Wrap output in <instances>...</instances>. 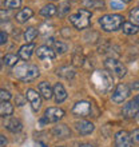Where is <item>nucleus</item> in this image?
I'll return each mask as SVG.
<instances>
[{
  "label": "nucleus",
  "mask_w": 139,
  "mask_h": 147,
  "mask_svg": "<svg viewBox=\"0 0 139 147\" xmlns=\"http://www.w3.org/2000/svg\"><path fill=\"white\" fill-rule=\"evenodd\" d=\"M11 18L9 12L5 11V9H0V22H8Z\"/></svg>",
  "instance_id": "obj_33"
},
{
  "label": "nucleus",
  "mask_w": 139,
  "mask_h": 147,
  "mask_svg": "<svg viewBox=\"0 0 139 147\" xmlns=\"http://www.w3.org/2000/svg\"><path fill=\"white\" fill-rule=\"evenodd\" d=\"M54 96H55V102L56 103H62V102H64L67 99V91L63 87V84L56 83L54 86Z\"/></svg>",
  "instance_id": "obj_17"
},
{
  "label": "nucleus",
  "mask_w": 139,
  "mask_h": 147,
  "mask_svg": "<svg viewBox=\"0 0 139 147\" xmlns=\"http://www.w3.org/2000/svg\"><path fill=\"white\" fill-rule=\"evenodd\" d=\"M128 96H130V87L124 83H119L115 87V90L112 91L111 99L115 103H123Z\"/></svg>",
  "instance_id": "obj_6"
},
{
  "label": "nucleus",
  "mask_w": 139,
  "mask_h": 147,
  "mask_svg": "<svg viewBox=\"0 0 139 147\" xmlns=\"http://www.w3.org/2000/svg\"><path fill=\"white\" fill-rule=\"evenodd\" d=\"M130 19H131V23L139 26V7L132 8L130 11Z\"/></svg>",
  "instance_id": "obj_31"
},
{
  "label": "nucleus",
  "mask_w": 139,
  "mask_h": 147,
  "mask_svg": "<svg viewBox=\"0 0 139 147\" xmlns=\"http://www.w3.org/2000/svg\"><path fill=\"white\" fill-rule=\"evenodd\" d=\"M51 40V44L54 46V51L55 52H58V54H64L67 50H68V47H67L66 43L63 42H54V39H50Z\"/></svg>",
  "instance_id": "obj_27"
},
{
  "label": "nucleus",
  "mask_w": 139,
  "mask_h": 147,
  "mask_svg": "<svg viewBox=\"0 0 139 147\" xmlns=\"http://www.w3.org/2000/svg\"><path fill=\"white\" fill-rule=\"evenodd\" d=\"M36 55H38V58L42 59V60H52V59H55V56H56V52H55L50 46H40V47H38V50H36Z\"/></svg>",
  "instance_id": "obj_12"
},
{
  "label": "nucleus",
  "mask_w": 139,
  "mask_h": 147,
  "mask_svg": "<svg viewBox=\"0 0 139 147\" xmlns=\"http://www.w3.org/2000/svg\"><path fill=\"white\" fill-rule=\"evenodd\" d=\"M104 67L107 68L110 72H112L116 78H123L126 74H127V70L126 67L123 66V63H120L118 59L115 58H108L106 62H104Z\"/></svg>",
  "instance_id": "obj_5"
},
{
  "label": "nucleus",
  "mask_w": 139,
  "mask_h": 147,
  "mask_svg": "<svg viewBox=\"0 0 139 147\" xmlns=\"http://www.w3.org/2000/svg\"><path fill=\"white\" fill-rule=\"evenodd\" d=\"M39 94H40L44 99L50 100L51 98L54 96V88L50 86V83L42 82V83H39Z\"/></svg>",
  "instance_id": "obj_18"
},
{
  "label": "nucleus",
  "mask_w": 139,
  "mask_h": 147,
  "mask_svg": "<svg viewBox=\"0 0 139 147\" xmlns=\"http://www.w3.org/2000/svg\"><path fill=\"white\" fill-rule=\"evenodd\" d=\"M52 134L59 139H66L71 136V130L67 127V124H58L52 128Z\"/></svg>",
  "instance_id": "obj_15"
},
{
  "label": "nucleus",
  "mask_w": 139,
  "mask_h": 147,
  "mask_svg": "<svg viewBox=\"0 0 139 147\" xmlns=\"http://www.w3.org/2000/svg\"><path fill=\"white\" fill-rule=\"evenodd\" d=\"M56 74H58V76L64 78V79H72L75 76V70L71 66H63L56 70Z\"/></svg>",
  "instance_id": "obj_20"
},
{
  "label": "nucleus",
  "mask_w": 139,
  "mask_h": 147,
  "mask_svg": "<svg viewBox=\"0 0 139 147\" xmlns=\"http://www.w3.org/2000/svg\"><path fill=\"white\" fill-rule=\"evenodd\" d=\"M90 18H91V11L90 9H86V8H82L76 13H74L70 20L75 28L78 30H83V28L90 27Z\"/></svg>",
  "instance_id": "obj_3"
},
{
  "label": "nucleus",
  "mask_w": 139,
  "mask_h": 147,
  "mask_svg": "<svg viewBox=\"0 0 139 147\" xmlns=\"http://www.w3.org/2000/svg\"><path fill=\"white\" fill-rule=\"evenodd\" d=\"M82 3H83V5L86 7V9H88V8H96V9H103V7H104L103 0H83Z\"/></svg>",
  "instance_id": "obj_24"
},
{
  "label": "nucleus",
  "mask_w": 139,
  "mask_h": 147,
  "mask_svg": "<svg viewBox=\"0 0 139 147\" xmlns=\"http://www.w3.org/2000/svg\"><path fill=\"white\" fill-rule=\"evenodd\" d=\"M92 111V105L90 102H86V100H82V102H78L75 103V106L72 107V114L76 116H88Z\"/></svg>",
  "instance_id": "obj_8"
},
{
  "label": "nucleus",
  "mask_w": 139,
  "mask_h": 147,
  "mask_svg": "<svg viewBox=\"0 0 139 147\" xmlns=\"http://www.w3.org/2000/svg\"><path fill=\"white\" fill-rule=\"evenodd\" d=\"M130 135H131L132 142H134V143H136V144H139V128H135V130H134Z\"/></svg>",
  "instance_id": "obj_35"
},
{
  "label": "nucleus",
  "mask_w": 139,
  "mask_h": 147,
  "mask_svg": "<svg viewBox=\"0 0 139 147\" xmlns=\"http://www.w3.org/2000/svg\"><path fill=\"white\" fill-rule=\"evenodd\" d=\"M123 3H128V1H131V0H122Z\"/></svg>",
  "instance_id": "obj_41"
},
{
  "label": "nucleus",
  "mask_w": 139,
  "mask_h": 147,
  "mask_svg": "<svg viewBox=\"0 0 139 147\" xmlns=\"http://www.w3.org/2000/svg\"><path fill=\"white\" fill-rule=\"evenodd\" d=\"M84 62H86V59H84V56H83L80 52H75V54H74V56H72L74 66L80 67V66H83V64H84Z\"/></svg>",
  "instance_id": "obj_28"
},
{
  "label": "nucleus",
  "mask_w": 139,
  "mask_h": 147,
  "mask_svg": "<svg viewBox=\"0 0 139 147\" xmlns=\"http://www.w3.org/2000/svg\"><path fill=\"white\" fill-rule=\"evenodd\" d=\"M32 16H34V11H32L31 8L26 7V8H23V9H20V11L16 13V22L20 24H23V23H26L27 20L31 19Z\"/></svg>",
  "instance_id": "obj_19"
},
{
  "label": "nucleus",
  "mask_w": 139,
  "mask_h": 147,
  "mask_svg": "<svg viewBox=\"0 0 139 147\" xmlns=\"http://www.w3.org/2000/svg\"><path fill=\"white\" fill-rule=\"evenodd\" d=\"M13 112V106L9 102H1L0 103V116L3 118H9Z\"/></svg>",
  "instance_id": "obj_21"
},
{
  "label": "nucleus",
  "mask_w": 139,
  "mask_h": 147,
  "mask_svg": "<svg viewBox=\"0 0 139 147\" xmlns=\"http://www.w3.org/2000/svg\"><path fill=\"white\" fill-rule=\"evenodd\" d=\"M112 9H123L124 8V3H120V1H116V0H112L110 3Z\"/></svg>",
  "instance_id": "obj_34"
},
{
  "label": "nucleus",
  "mask_w": 139,
  "mask_h": 147,
  "mask_svg": "<svg viewBox=\"0 0 139 147\" xmlns=\"http://www.w3.org/2000/svg\"><path fill=\"white\" fill-rule=\"evenodd\" d=\"M64 116V111L58 107H50L44 111V116H43V122L46 123H55L60 120Z\"/></svg>",
  "instance_id": "obj_7"
},
{
  "label": "nucleus",
  "mask_w": 139,
  "mask_h": 147,
  "mask_svg": "<svg viewBox=\"0 0 139 147\" xmlns=\"http://www.w3.org/2000/svg\"><path fill=\"white\" fill-rule=\"evenodd\" d=\"M134 99H135V102H136V103H138V105H139V94H138V95H136L135 98H134Z\"/></svg>",
  "instance_id": "obj_40"
},
{
  "label": "nucleus",
  "mask_w": 139,
  "mask_h": 147,
  "mask_svg": "<svg viewBox=\"0 0 139 147\" xmlns=\"http://www.w3.org/2000/svg\"><path fill=\"white\" fill-rule=\"evenodd\" d=\"M58 13V9L55 7L54 4H47L40 9V15L44 16V18H52Z\"/></svg>",
  "instance_id": "obj_23"
},
{
  "label": "nucleus",
  "mask_w": 139,
  "mask_h": 147,
  "mask_svg": "<svg viewBox=\"0 0 139 147\" xmlns=\"http://www.w3.org/2000/svg\"><path fill=\"white\" fill-rule=\"evenodd\" d=\"M19 55H15V54H7V55H4V58H3V63L5 64V66H15L16 63L19 62Z\"/></svg>",
  "instance_id": "obj_25"
},
{
  "label": "nucleus",
  "mask_w": 139,
  "mask_h": 147,
  "mask_svg": "<svg viewBox=\"0 0 139 147\" xmlns=\"http://www.w3.org/2000/svg\"><path fill=\"white\" fill-rule=\"evenodd\" d=\"M115 147H132V139L131 135L124 130H120L115 134V139H114Z\"/></svg>",
  "instance_id": "obj_9"
},
{
  "label": "nucleus",
  "mask_w": 139,
  "mask_h": 147,
  "mask_svg": "<svg viewBox=\"0 0 139 147\" xmlns=\"http://www.w3.org/2000/svg\"><path fill=\"white\" fill-rule=\"evenodd\" d=\"M131 88L132 90H139V80L138 82H134L131 84Z\"/></svg>",
  "instance_id": "obj_38"
},
{
  "label": "nucleus",
  "mask_w": 139,
  "mask_h": 147,
  "mask_svg": "<svg viewBox=\"0 0 139 147\" xmlns=\"http://www.w3.org/2000/svg\"><path fill=\"white\" fill-rule=\"evenodd\" d=\"M4 127L11 132H19L23 128V123L18 118H11L9 116V118H7V119L4 120Z\"/></svg>",
  "instance_id": "obj_13"
},
{
  "label": "nucleus",
  "mask_w": 139,
  "mask_h": 147,
  "mask_svg": "<svg viewBox=\"0 0 139 147\" xmlns=\"http://www.w3.org/2000/svg\"><path fill=\"white\" fill-rule=\"evenodd\" d=\"M26 98L30 102V105H31L34 111H38L40 109V106H42V95L38 94V91H35L32 88H28L27 92H26Z\"/></svg>",
  "instance_id": "obj_11"
},
{
  "label": "nucleus",
  "mask_w": 139,
  "mask_h": 147,
  "mask_svg": "<svg viewBox=\"0 0 139 147\" xmlns=\"http://www.w3.org/2000/svg\"><path fill=\"white\" fill-rule=\"evenodd\" d=\"M122 31L126 35H135L139 31V26L131 23V22H124L123 26H122Z\"/></svg>",
  "instance_id": "obj_22"
},
{
  "label": "nucleus",
  "mask_w": 139,
  "mask_h": 147,
  "mask_svg": "<svg viewBox=\"0 0 139 147\" xmlns=\"http://www.w3.org/2000/svg\"><path fill=\"white\" fill-rule=\"evenodd\" d=\"M136 118H138V122H139V114H138V116H136Z\"/></svg>",
  "instance_id": "obj_42"
},
{
  "label": "nucleus",
  "mask_w": 139,
  "mask_h": 147,
  "mask_svg": "<svg viewBox=\"0 0 139 147\" xmlns=\"http://www.w3.org/2000/svg\"><path fill=\"white\" fill-rule=\"evenodd\" d=\"M22 5V0H4V7L7 9H16Z\"/></svg>",
  "instance_id": "obj_29"
},
{
  "label": "nucleus",
  "mask_w": 139,
  "mask_h": 147,
  "mask_svg": "<svg viewBox=\"0 0 139 147\" xmlns=\"http://www.w3.org/2000/svg\"><path fill=\"white\" fill-rule=\"evenodd\" d=\"M7 138H5V136L4 135H1V134H0V147H4L5 146V144H7Z\"/></svg>",
  "instance_id": "obj_37"
},
{
  "label": "nucleus",
  "mask_w": 139,
  "mask_h": 147,
  "mask_svg": "<svg viewBox=\"0 0 139 147\" xmlns=\"http://www.w3.org/2000/svg\"><path fill=\"white\" fill-rule=\"evenodd\" d=\"M91 83L92 86L95 87L96 91L99 92H107L110 91V88L112 87V75L108 71L103 70V71H95L92 74V76H91Z\"/></svg>",
  "instance_id": "obj_1"
},
{
  "label": "nucleus",
  "mask_w": 139,
  "mask_h": 147,
  "mask_svg": "<svg viewBox=\"0 0 139 147\" xmlns=\"http://www.w3.org/2000/svg\"><path fill=\"white\" fill-rule=\"evenodd\" d=\"M7 39H8L7 34L3 31H0V44H5V43H7Z\"/></svg>",
  "instance_id": "obj_36"
},
{
  "label": "nucleus",
  "mask_w": 139,
  "mask_h": 147,
  "mask_svg": "<svg viewBox=\"0 0 139 147\" xmlns=\"http://www.w3.org/2000/svg\"><path fill=\"white\" fill-rule=\"evenodd\" d=\"M35 50V44L34 43H27V44H24V46H22L19 48V52H18V55H19V58L22 59V60H28V59L31 58L32 52H34Z\"/></svg>",
  "instance_id": "obj_16"
},
{
  "label": "nucleus",
  "mask_w": 139,
  "mask_h": 147,
  "mask_svg": "<svg viewBox=\"0 0 139 147\" xmlns=\"http://www.w3.org/2000/svg\"><path fill=\"white\" fill-rule=\"evenodd\" d=\"M79 147H94L92 144H88V143H83V144H80Z\"/></svg>",
  "instance_id": "obj_39"
},
{
  "label": "nucleus",
  "mask_w": 139,
  "mask_h": 147,
  "mask_svg": "<svg viewBox=\"0 0 139 147\" xmlns=\"http://www.w3.org/2000/svg\"><path fill=\"white\" fill-rule=\"evenodd\" d=\"M139 114V105L135 102V99L130 100L128 103H126L122 110V115L123 118H127V119H132V118H136Z\"/></svg>",
  "instance_id": "obj_10"
},
{
  "label": "nucleus",
  "mask_w": 139,
  "mask_h": 147,
  "mask_svg": "<svg viewBox=\"0 0 139 147\" xmlns=\"http://www.w3.org/2000/svg\"><path fill=\"white\" fill-rule=\"evenodd\" d=\"M123 16L118 15V13H112V15H104L101 18L99 24L103 31L106 32H114L118 31L122 26H123Z\"/></svg>",
  "instance_id": "obj_2"
},
{
  "label": "nucleus",
  "mask_w": 139,
  "mask_h": 147,
  "mask_svg": "<svg viewBox=\"0 0 139 147\" xmlns=\"http://www.w3.org/2000/svg\"><path fill=\"white\" fill-rule=\"evenodd\" d=\"M70 9H71V8H70L68 1H62V4L59 5V11H58L59 16H66L70 12Z\"/></svg>",
  "instance_id": "obj_30"
},
{
  "label": "nucleus",
  "mask_w": 139,
  "mask_h": 147,
  "mask_svg": "<svg viewBox=\"0 0 139 147\" xmlns=\"http://www.w3.org/2000/svg\"><path fill=\"white\" fill-rule=\"evenodd\" d=\"M75 127H76L78 132L80 134V135H88L91 132L95 130V126L94 123L88 122V120H79L75 123Z\"/></svg>",
  "instance_id": "obj_14"
},
{
  "label": "nucleus",
  "mask_w": 139,
  "mask_h": 147,
  "mask_svg": "<svg viewBox=\"0 0 139 147\" xmlns=\"http://www.w3.org/2000/svg\"><path fill=\"white\" fill-rule=\"evenodd\" d=\"M36 36H38V30L35 27H30L24 31V40L27 43H32Z\"/></svg>",
  "instance_id": "obj_26"
},
{
  "label": "nucleus",
  "mask_w": 139,
  "mask_h": 147,
  "mask_svg": "<svg viewBox=\"0 0 139 147\" xmlns=\"http://www.w3.org/2000/svg\"><path fill=\"white\" fill-rule=\"evenodd\" d=\"M16 78H19L20 80L23 82H31L35 80L39 76V68L34 64H24L22 67H18L15 70Z\"/></svg>",
  "instance_id": "obj_4"
},
{
  "label": "nucleus",
  "mask_w": 139,
  "mask_h": 147,
  "mask_svg": "<svg viewBox=\"0 0 139 147\" xmlns=\"http://www.w3.org/2000/svg\"><path fill=\"white\" fill-rule=\"evenodd\" d=\"M58 147H64V146H58Z\"/></svg>",
  "instance_id": "obj_43"
},
{
  "label": "nucleus",
  "mask_w": 139,
  "mask_h": 147,
  "mask_svg": "<svg viewBox=\"0 0 139 147\" xmlns=\"http://www.w3.org/2000/svg\"><path fill=\"white\" fill-rule=\"evenodd\" d=\"M11 94H9V91H7V90H0V100L1 102H8L9 99H11Z\"/></svg>",
  "instance_id": "obj_32"
}]
</instances>
